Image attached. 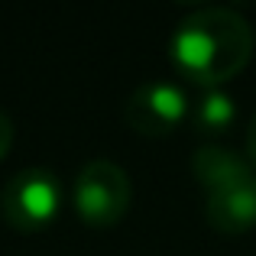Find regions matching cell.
I'll use <instances>...</instances> for the list:
<instances>
[{
  "label": "cell",
  "instance_id": "cell-1",
  "mask_svg": "<svg viewBox=\"0 0 256 256\" xmlns=\"http://www.w3.org/2000/svg\"><path fill=\"white\" fill-rule=\"evenodd\" d=\"M253 26L234 6H198L185 13L169 36V58L182 78L220 88L253 58Z\"/></svg>",
  "mask_w": 256,
  "mask_h": 256
},
{
  "label": "cell",
  "instance_id": "cell-2",
  "mask_svg": "<svg viewBox=\"0 0 256 256\" xmlns=\"http://www.w3.org/2000/svg\"><path fill=\"white\" fill-rule=\"evenodd\" d=\"M133 201V182L114 159H91L82 166L72 185L75 214L88 227H114L126 218Z\"/></svg>",
  "mask_w": 256,
  "mask_h": 256
},
{
  "label": "cell",
  "instance_id": "cell-3",
  "mask_svg": "<svg viewBox=\"0 0 256 256\" xmlns=\"http://www.w3.org/2000/svg\"><path fill=\"white\" fill-rule=\"evenodd\" d=\"M62 182L56 172L30 166V169H20L10 182L4 185L0 194V211L4 220L20 234H39L58 218L62 211Z\"/></svg>",
  "mask_w": 256,
  "mask_h": 256
},
{
  "label": "cell",
  "instance_id": "cell-4",
  "mask_svg": "<svg viewBox=\"0 0 256 256\" xmlns=\"http://www.w3.org/2000/svg\"><path fill=\"white\" fill-rule=\"evenodd\" d=\"M188 94L175 82H143L124 100V120L140 136H166L188 117Z\"/></svg>",
  "mask_w": 256,
  "mask_h": 256
},
{
  "label": "cell",
  "instance_id": "cell-5",
  "mask_svg": "<svg viewBox=\"0 0 256 256\" xmlns=\"http://www.w3.org/2000/svg\"><path fill=\"white\" fill-rule=\"evenodd\" d=\"M204 218L218 234L240 237L256 227V172L204 194Z\"/></svg>",
  "mask_w": 256,
  "mask_h": 256
},
{
  "label": "cell",
  "instance_id": "cell-6",
  "mask_svg": "<svg viewBox=\"0 0 256 256\" xmlns=\"http://www.w3.org/2000/svg\"><path fill=\"white\" fill-rule=\"evenodd\" d=\"M192 172H194L198 185L204 188V194H208V192H214V188H224V185H230V182L256 172V166L246 159V152H237V150H227V146H214L211 143V146L194 150Z\"/></svg>",
  "mask_w": 256,
  "mask_h": 256
},
{
  "label": "cell",
  "instance_id": "cell-7",
  "mask_svg": "<svg viewBox=\"0 0 256 256\" xmlns=\"http://www.w3.org/2000/svg\"><path fill=\"white\" fill-rule=\"evenodd\" d=\"M188 117H192L194 130H198L201 136H220V133H227L234 126V120H237V100H234L224 88H204V94L192 104Z\"/></svg>",
  "mask_w": 256,
  "mask_h": 256
},
{
  "label": "cell",
  "instance_id": "cell-8",
  "mask_svg": "<svg viewBox=\"0 0 256 256\" xmlns=\"http://www.w3.org/2000/svg\"><path fill=\"white\" fill-rule=\"evenodd\" d=\"M13 136H16V130H13V120L6 110H0V162L6 159V152L13 150Z\"/></svg>",
  "mask_w": 256,
  "mask_h": 256
},
{
  "label": "cell",
  "instance_id": "cell-9",
  "mask_svg": "<svg viewBox=\"0 0 256 256\" xmlns=\"http://www.w3.org/2000/svg\"><path fill=\"white\" fill-rule=\"evenodd\" d=\"M246 159L256 166V117H253L250 130H246Z\"/></svg>",
  "mask_w": 256,
  "mask_h": 256
}]
</instances>
